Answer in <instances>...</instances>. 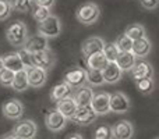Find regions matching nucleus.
Masks as SVG:
<instances>
[{
    "label": "nucleus",
    "instance_id": "nucleus-38",
    "mask_svg": "<svg viewBox=\"0 0 159 139\" xmlns=\"http://www.w3.org/2000/svg\"><path fill=\"white\" fill-rule=\"evenodd\" d=\"M34 2H35V4H38V6H43V7L52 8L53 6H55L56 0H34Z\"/></svg>",
    "mask_w": 159,
    "mask_h": 139
},
{
    "label": "nucleus",
    "instance_id": "nucleus-8",
    "mask_svg": "<svg viewBox=\"0 0 159 139\" xmlns=\"http://www.w3.org/2000/svg\"><path fill=\"white\" fill-rule=\"evenodd\" d=\"M131 107L130 99L126 93L123 92H115L110 96V111L117 113V114H124Z\"/></svg>",
    "mask_w": 159,
    "mask_h": 139
},
{
    "label": "nucleus",
    "instance_id": "nucleus-41",
    "mask_svg": "<svg viewBox=\"0 0 159 139\" xmlns=\"http://www.w3.org/2000/svg\"><path fill=\"white\" fill-rule=\"evenodd\" d=\"M4 68V61H3V57H0V71Z\"/></svg>",
    "mask_w": 159,
    "mask_h": 139
},
{
    "label": "nucleus",
    "instance_id": "nucleus-30",
    "mask_svg": "<svg viewBox=\"0 0 159 139\" xmlns=\"http://www.w3.org/2000/svg\"><path fill=\"white\" fill-rule=\"evenodd\" d=\"M133 39H130L129 36L126 35V33H123V35H120L117 39H116V46L119 47V50L120 52H131L133 49Z\"/></svg>",
    "mask_w": 159,
    "mask_h": 139
},
{
    "label": "nucleus",
    "instance_id": "nucleus-11",
    "mask_svg": "<svg viewBox=\"0 0 159 139\" xmlns=\"http://www.w3.org/2000/svg\"><path fill=\"white\" fill-rule=\"evenodd\" d=\"M24 47L28 53L34 54V53H38L42 52V50H46L49 49V42H48V38L41 33H36V35L32 36H28L27 42L24 43Z\"/></svg>",
    "mask_w": 159,
    "mask_h": 139
},
{
    "label": "nucleus",
    "instance_id": "nucleus-25",
    "mask_svg": "<svg viewBox=\"0 0 159 139\" xmlns=\"http://www.w3.org/2000/svg\"><path fill=\"white\" fill-rule=\"evenodd\" d=\"M16 92H24L30 88V81H28V74L27 70H21L18 72H16V76H14L13 85H11Z\"/></svg>",
    "mask_w": 159,
    "mask_h": 139
},
{
    "label": "nucleus",
    "instance_id": "nucleus-15",
    "mask_svg": "<svg viewBox=\"0 0 159 139\" xmlns=\"http://www.w3.org/2000/svg\"><path fill=\"white\" fill-rule=\"evenodd\" d=\"M28 74V81H30V86L32 88H42L46 84L48 79V71L43 68H39V67H30L27 68Z\"/></svg>",
    "mask_w": 159,
    "mask_h": 139
},
{
    "label": "nucleus",
    "instance_id": "nucleus-31",
    "mask_svg": "<svg viewBox=\"0 0 159 139\" xmlns=\"http://www.w3.org/2000/svg\"><path fill=\"white\" fill-rule=\"evenodd\" d=\"M119 53H120V50H119V47L116 46L115 42H113V43H106V45H105L103 54L106 56V59H107V61H109V63L117 60Z\"/></svg>",
    "mask_w": 159,
    "mask_h": 139
},
{
    "label": "nucleus",
    "instance_id": "nucleus-42",
    "mask_svg": "<svg viewBox=\"0 0 159 139\" xmlns=\"http://www.w3.org/2000/svg\"><path fill=\"white\" fill-rule=\"evenodd\" d=\"M30 2H34V0H30Z\"/></svg>",
    "mask_w": 159,
    "mask_h": 139
},
{
    "label": "nucleus",
    "instance_id": "nucleus-24",
    "mask_svg": "<svg viewBox=\"0 0 159 139\" xmlns=\"http://www.w3.org/2000/svg\"><path fill=\"white\" fill-rule=\"evenodd\" d=\"M116 63L123 71H129L130 72L131 68L134 67V64L137 63V57L133 54V52H120Z\"/></svg>",
    "mask_w": 159,
    "mask_h": 139
},
{
    "label": "nucleus",
    "instance_id": "nucleus-14",
    "mask_svg": "<svg viewBox=\"0 0 159 139\" xmlns=\"http://www.w3.org/2000/svg\"><path fill=\"white\" fill-rule=\"evenodd\" d=\"M96 117H98V114L93 111V109L91 106L78 107L75 114L73 115L71 121L78 124V125H89V124H92L96 120Z\"/></svg>",
    "mask_w": 159,
    "mask_h": 139
},
{
    "label": "nucleus",
    "instance_id": "nucleus-37",
    "mask_svg": "<svg viewBox=\"0 0 159 139\" xmlns=\"http://www.w3.org/2000/svg\"><path fill=\"white\" fill-rule=\"evenodd\" d=\"M140 2L145 10H155L159 7V0H140Z\"/></svg>",
    "mask_w": 159,
    "mask_h": 139
},
{
    "label": "nucleus",
    "instance_id": "nucleus-40",
    "mask_svg": "<svg viewBox=\"0 0 159 139\" xmlns=\"http://www.w3.org/2000/svg\"><path fill=\"white\" fill-rule=\"evenodd\" d=\"M0 139H17L14 137L13 134H7V135H3V137H0Z\"/></svg>",
    "mask_w": 159,
    "mask_h": 139
},
{
    "label": "nucleus",
    "instance_id": "nucleus-34",
    "mask_svg": "<svg viewBox=\"0 0 159 139\" xmlns=\"http://www.w3.org/2000/svg\"><path fill=\"white\" fill-rule=\"evenodd\" d=\"M10 3L13 6V10H17L20 13L30 11L31 4H32V2H30V0H10Z\"/></svg>",
    "mask_w": 159,
    "mask_h": 139
},
{
    "label": "nucleus",
    "instance_id": "nucleus-5",
    "mask_svg": "<svg viewBox=\"0 0 159 139\" xmlns=\"http://www.w3.org/2000/svg\"><path fill=\"white\" fill-rule=\"evenodd\" d=\"M63 81L69 84L73 89H78V88L84 86L85 82H87V72L80 67H71L64 72Z\"/></svg>",
    "mask_w": 159,
    "mask_h": 139
},
{
    "label": "nucleus",
    "instance_id": "nucleus-6",
    "mask_svg": "<svg viewBox=\"0 0 159 139\" xmlns=\"http://www.w3.org/2000/svg\"><path fill=\"white\" fill-rule=\"evenodd\" d=\"M67 118L57 110H52L45 115V125L50 132H60L66 128Z\"/></svg>",
    "mask_w": 159,
    "mask_h": 139
},
{
    "label": "nucleus",
    "instance_id": "nucleus-39",
    "mask_svg": "<svg viewBox=\"0 0 159 139\" xmlns=\"http://www.w3.org/2000/svg\"><path fill=\"white\" fill-rule=\"evenodd\" d=\"M66 139H84V138H82V135H80V134H71V135H69Z\"/></svg>",
    "mask_w": 159,
    "mask_h": 139
},
{
    "label": "nucleus",
    "instance_id": "nucleus-17",
    "mask_svg": "<svg viewBox=\"0 0 159 139\" xmlns=\"http://www.w3.org/2000/svg\"><path fill=\"white\" fill-rule=\"evenodd\" d=\"M93 90L89 85H84V86L78 88V89H74V93H73V98H74L75 103H77L78 107H87L91 106V102H92L93 98Z\"/></svg>",
    "mask_w": 159,
    "mask_h": 139
},
{
    "label": "nucleus",
    "instance_id": "nucleus-4",
    "mask_svg": "<svg viewBox=\"0 0 159 139\" xmlns=\"http://www.w3.org/2000/svg\"><path fill=\"white\" fill-rule=\"evenodd\" d=\"M38 125L32 120H21L13 127L11 134L17 139H35Z\"/></svg>",
    "mask_w": 159,
    "mask_h": 139
},
{
    "label": "nucleus",
    "instance_id": "nucleus-7",
    "mask_svg": "<svg viewBox=\"0 0 159 139\" xmlns=\"http://www.w3.org/2000/svg\"><path fill=\"white\" fill-rule=\"evenodd\" d=\"M110 93L107 92H98L93 95L91 107L98 115H105L110 113Z\"/></svg>",
    "mask_w": 159,
    "mask_h": 139
},
{
    "label": "nucleus",
    "instance_id": "nucleus-35",
    "mask_svg": "<svg viewBox=\"0 0 159 139\" xmlns=\"http://www.w3.org/2000/svg\"><path fill=\"white\" fill-rule=\"evenodd\" d=\"M13 6H11L10 0H0V21H4L10 17Z\"/></svg>",
    "mask_w": 159,
    "mask_h": 139
},
{
    "label": "nucleus",
    "instance_id": "nucleus-9",
    "mask_svg": "<svg viewBox=\"0 0 159 139\" xmlns=\"http://www.w3.org/2000/svg\"><path fill=\"white\" fill-rule=\"evenodd\" d=\"M130 75L134 81H140V79L144 78H152L154 76V67L149 61L144 60V59H140L137 60V63L134 64V67L130 71Z\"/></svg>",
    "mask_w": 159,
    "mask_h": 139
},
{
    "label": "nucleus",
    "instance_id": "nucleus-16",
    "mask_svg": "<svg viewBox=\"0 0 159 139\" xmlns=\"http://www.w3.org/2000/svg\"><path fill=\"white\" fill-rule=\"evenodd\" d=\"M112 128L115 139H133L134 137V127L129 120L117 121Z\"/></svg>",
    "mask_w": 159,
    "mask_h": 139
},
{
    "label": "nucleus",
    "instance_id": "nucleus-13",
    "mask_svg": "<svg viewBox=\"0 0 159 139\" xmlns=\"http://www.w3.org/2000/svg\"><path fill=\"white\" fill-rule=\"evenodd\" d=\"M56 59L55 54H53L52 50L46 49V50H42V52L38 53H34L32 54V64L35 67H39V68H43V70H49L53 67L55 64Z\"/></svg>",
    "mask_w": 159,
    "mask_h": 139
},
{
    "label": "nucleus",
    "instance_id": "nucleus-12",
    "mask_svg": "<svg viewBox=\"0 0 159 139\" xmlns=\"http://www.w3.org/2000/svg\"><path fill=\"white\" fill-rule=\"evenodd\" d=\"M105 45H106V42H105L101 36H91V38L85 39V41L82 42V46H81L82 56L88 57V56L93 54V53L103 52Z\"/></svg>",
    "mask_w": 159,
    "mask_h": 139
},
{
    "label": "nucleus",
    "instance_id": "nucleus-10",
    "mask_svg": "<svg viewBox=\"0 0 159 139\" xmlns=\"http://www.w3.org/2000/svg\"><path fill=\"white\" fill-rule=\"evenodd\" d=\"M2 111L3 115L8 120H20L24 114V104L18 99H10L6 103H3Z\"/></svg>",
    "mask_w": 159,
    "mask_h": 139
},
{
    "label": "nucleus",
    "instance_id": "nucleus-19",
    "mask_svg": "<svg viewBox=\"0 0 159 139\" xmlns=\"http://www.w3.org/2000/svg\"><path fill=\"white\" fill-rule=\"evenodd\" d=\"M77 109H78V106L73 96H69V98H64V99H61V100H59L57 106H56V110L60 111L67 120H71L73 115L77 111Z\"/></svg>",
    "mask_w": 159,
    "mask_h": 139
},
{
    "label": "nucleus",
    "instance_id": "nucleus-33",
    "mask_svg": "<svg viewBox=\"0 0 159 139\" xmlns=\"http://www.w3.org/2000/svg\"><path fill=\"white\" fill-rule=\"evenodd\" d=\"M95 139H115L113 128L110 125H101L95 131Z\"/></svg>",
    "mask_w": 159,
    "mask_h": 139
},
{
    "label": "nucleus",
    "instance_id": "nucleus-22",
    "mask_svg": "<svg viewBox=\"0 0 159 139\" xmlns=\"http://www.w3.org/2000/svg\"><path fill=\"white\" fill-rule=\"evenodd\" d=\"M3 61H4V68H8L14 72H18L21 70H27L22 63L21 57H20L18 52H13V53H8L3 57Z\"/></svg>",
    "mask_w": 159,
    "mask_h": 139
},
{
    "label": "nucleus",
    "instance_id": "nucleus-28",
    "mask_svg": "<svg viewBox=\"0 0 159 139\" xmlns=\"http://www.w3.org/2000/svg\"><path fill=\"white\" fill-rule=\"evenodd\" d=\"M135 85H137V90L140 93H143V95L152 93L155 88V82L152 78H144V79H140V81H135Z\"/></svg>",
    "mask_w": 159,
    "mask_h": 139
},
{
    "label": "nucleus",
    "instance_id": "nucleus-26",
    "mask_svg": "<svg viewBox=\"0 0 159 139\" xmlns=\"http://www.w3.org/2000/svg\"><path fill=\"white\" fill-rule=\"evenodd\" d=\"M85 72H87V84L89 85V86H102L103 84H106L102 70L87 68Z\"/></svg>",
    "mask_w": 159,
    "mask_h": 139
},
{
    "label": "nucleus",
    "instance_id": "nucleus-36",
    "mask_svg": "<svg viewBox=\"0 0 159 139\" xmlns=\"http://www.w3.org/2000/svg\"><path fill=\"white\" fill-rule=\"evenodd\" d=\"M18 54H20V57H21L22 63H24L25 68H30V67L34 66V64H32V54H31V53H28L24 47H21V49L18 50Z\"/></svg>",
    "mask_w": 159,
    "mask_h": 139
},
{
    "label": "nucleus",
    "instance_id": "nucleus-43",
    "mask_svg": "<svg viewBox=\"0 0 159 139\" xmlns=\"http://www.w3.org/2000/svg\"><path fill=\"white\" fill-rule=\"evenodd\" d=\"M155 139H159V138H155Z\"/></svg>",
    "mask_w": 159,
    "mask_h": 139
},
{
    "label": "nucleus",
    "instance_id": "nucleus-18",
    "mask_svg": "<svg viewBox=\"0 0 159 139\" xmlns=\"http://www.w3.org/2000/svg\"><path fill=\"white\" fill-rule=\"evenodd\" d=\"M102 72H103L105 82H106V84H110V85L117 84V82L121 79V76H123V70L117 66L116 61L107 63V66L102 70Z\"/></svg>",
    "mask_w": 159,
    "mask_h": 139
},
{
    "label": "nucleus",
    "instance_id": "nucleus-21",
    "mask_svg": "<svg viewBox=\"0 0 159 139\" xmlns=\"http://www.w3.org/2000/svg\"><path fill=\"white\" fill-rule=\"evenodd\" d=\"M73 93H74V89H73L69 84H66V82L63 81V82H60V84H57V85L53 86L52 92H50V99L57 103V102L61 100V99L73 96Z\"/></svg>",
    "mask_w": 159,
    "mask_h": 139
},
{
    "label": "nucleus",
    "instance_id": "nucleus-23",
    "mask_svg": "<svg viewBox=\"0 0 159 139\" xmlns=\"http://www.w3.org/2000/svg\"><path fill=\"white\" fill-rule=\"evenodd\" d=\"M85 63H87V68H93V70H103L107 66V59L103 54V52L93 53V54L85 57Z\"/></svg>",
    "mask_w": 159,
    "mask_h": 139
},
{
    "label": "nucleus",
    "instance_id": "nucleus-3",
    "mask_svg": "<svg viewBox=\"0 0 159 139\" xmlns=\"http://www.w3.org/2000/svg\"><path fill=\"white\" fill-rule=\"evenodd\" d=\"M38 33L46 36L48 39L49 38H57L59 35L61 33V22L60 18L57 15H53L50 14L46 20L38 22Z\"/></svg>",
    "mask_w": 159,
    "mask_h": 139
},
{
    "label": "nucleus",
    "instance_id": "nucleus-32",
    "mask_svg": "<svg viewBox=\"0 0 159 139\" xmlns=\"http://www.w3.org/2000/svg\"><path fill=\"white\" fill-rule=\"evenodd\" d=\"M14 76H16V72L8 68H3L0 71V85L4 88H11L14 81Z\"/></svg>",
    "mask_w": 159,
    "mask_h": 139
},
{
    "label": "nucleus",
    "instance_id": "nucleus-1",
    "mask_svg": "<svg viewBox=\"0 0 159 139\" xmlns=\"http://www.w3.org/2000/svg\"><path fill=\"white\" fill-rule=\"evenodd\" d=\"M6 39L13 46L22 47L28 39V28L24 21H14L6 29Z\"/></svg>",
    "mask_w": 159,
    "mask_h": 139
},
{
    "label": "nucleus",
    "instance_id": "nucleus-27",
    "mask_svg": "<svg viewBox=\"0 0 159 139\" xmlns=\"http://www.w3.org/2000/svg\"><path fill=\"white\" fill-rule=\"evenodd\" d=\"M124 33H126L130 39H133V41H137V39H141V38H147V31H145V28H144V25H141V24L129 25V27L126 28V31H124Z\"/></svg>",
    "mask_w": 159,
    "mask_h": 139
},
{
    "label": "nucleus",
    "instance_id": "nucleus-20",
    "mask_svg": "<svg viewBox=\"0 0 159 139\" xmlns=\"http://www.w3.org/2000/svg\"><path fill=\"white\" fill-rule=\"evenodd\" d=\"M151 50H152V45L148 38H141L133 42L131 52L137 59H145L147 56H149Z\"/></svg>",
    "mask_w": 159,
    "mask_h": 139
},
{
    "label": "nucleus",
    "instance_id": "nucleus-29",
    "mask_svg": "<svg viewBox=\"0 0 159 139\" xmlns=\"http://www.w3.org/2000/svg\"><path fill=\"white\" fill-rule=\"evenodd\" d=\"M50 15V8L43 7V6H38V4H34L32 7V17L35 21L41 22L43 20H46L48 17Z\"/></svg>",
    "mask_w": 159,
    "mask_h": 139
},
{
    "label": "nucleus",
    "instance_id": "nucleus-2",
    "mask_svg": "<svg viewBox=\"0 0 159 139\" xmlns=\"http://www.w3.org/2000/svg\"><path fill=\"white\" fill-rule=\"evenodd\" d=\"M75 17L81 24L84 25H92L95 24L96 21L101 17V8H99L98 4L92 2L84 3L82 6H80L75 11Z\"/></svg>",
    "mask_w": 159,
    "mask_h": 139
}]
</instances>
